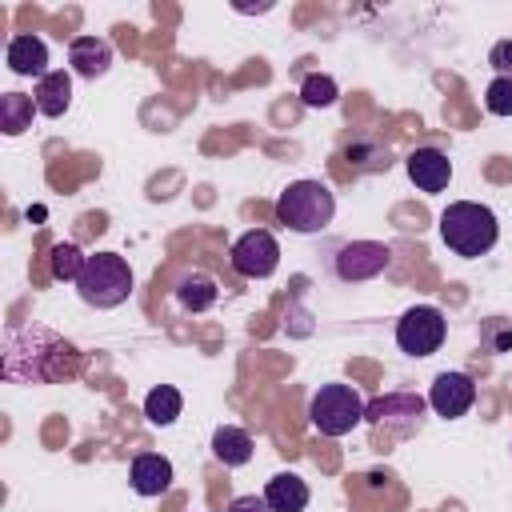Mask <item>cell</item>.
Wrapping results in <instances>:
<instances>
[{
    "label": "cell",
    "instance_id": "obj_1",
    "mask_svg": "<svg viewBox=\"0 0 512 512\" xmlns=\"http://www.w3.org/2000/svg\"><path fill=\"white\" fill-rule=\"evenodd\" d=\"M440 240L464 256V260H476L484 252L496 248L500 240V220L488 204H476V200H456L440 212Z\"/></svg>",
    "mask_w": 512,
    "mask_h": 512
},
{
    "label": "cell",
    "instance_id": "obj_2",
    "mask_svg": "<svg viewBox=\"0 0 512 512\" xmlns=\"http://www.w3.org/2000/svg\"><path fill=\"white\" fill-rule=\"evenodd\" d=\"M336 216V196L320 180H292L276 200V220L292 232H320Z\"/></svg>",
    "mask_w": 512,
    "mask_h": 512
},
{
    "label": "cell",
    "instance_id": "obj_3",
    "mask_svg": "<svg viewBox=\"0 0 512 512\" xmlns=\"http://www.w3.org/2000/svg\"><path fill=\"white\" fill-rule=\"evenodd\" d=\"M76 292L88 308H120L132 296V268L116 252H96L76 276Z\"/></svg>",
    "mask_w": 512,
    "mask_h": 512
},
{
    "label": "cell",
    "instance_id": "obj_4",
    "mask_svg": "<svg viewBox=\"0 0 512 512\" xmlns=\"http://www.w3.org/2000/svg\"><path fill=\"white\" fill-rule=\"evenodd\" d=\"M368 400L352 384H320L308 400V420L320 436H344L364 420Z\"/></svg>",
    "mask_w": 512,
    "mask_h": 512
},
{
    "label": "cell",
    "instance_id": "obj_5",
    "mask_svg": "<svg viewBox=\"0 0 512 512\" xmlns=\"http://www.w3.org/2000/svg\"><path fill=\"white\" fill-rule=\"evenodd\" d=\"M444 332H448V320L436 304H416L400 316L396 324V344L400 352L408 356H432L440 344H444Z\"/></svg>",
    "mask_w": 512,
    "mask_h": 512
},
{
    "label": "cell",
    "instance_id": "obj_6",
    "mask_svg": "<svg viewBox=\"0 0 512 512\" xmlns=\"http://www.w3.org/2000/svg\"><path fill=\"white\" fill-rule=\"evenodd\" d=\"M364 420L372 428H388L392 436H412L424 420V400L416 392H388V396L368 400Z\"/></svg>",
    "mask_w": 512,
    "mask_h": 512
},
{
    "label": "cell",
    "instance_id": "obj_7",
    "mask_svg": "<svg viewBox=\"0 0 512 512\" xmlns=\"http://www.w3.org/2000/svg\"><path fill=\"white\" fill-rule=\"evenodd\" d=\"M228 256H232V268H236L240 276L264 280V276H272L276 264H280V244H276V236H272L268 228H252V232H244V236L232 244Z\"/></svg>",
    "mask_w": 512,
    "mask_h": 512
},
{
    "label": "cell",
    "instance_id": "obj_8",
    "mask_svg": "<svg viewBox=\"0 0 512 512\" xmlns=\"http://www.w3.org/2000/svg\"><path fill=\"white\" fill-rule=\"evenodd\" d=\"M388 260H392L388 244H380V240H348V244H340L332 264H336V276L344 284H360V280L380 276L388 268Z\"/></svg>",
    "mask_w": 512,
    "mask_h": 512
},
{
    "label": "cell",
    "instance_id": "obj_9",
    "mask_svg": "<svg viewBox=\"0 0 512 512\" xmlns=\"http://www.w3.org/2000/svg\"><path fill=\"white\" fill-rule=\"evenodd\" d=\"M428 404L436 416L444 420H460L472 404H476V384L468 372H440L432 380V392H428Z\"/></svg>",
    "mask_w": 512,
    "mask_h": 512
},
{
    "label": "cell",
    "instance_id": "obj_10",
    "mask_svg": "<svg viewBox=\"0 0 512 512\" xmlns=\"http://www.w3.org/2000/svg\"><path fill=\"white\" fill-rule=\"evenodd\" d=\"M408 180L420 188V192H444L448 180H452V160L440 152V148H416L408 160Z\"/></svg>",
    "mask_w": 512,
    "mask_h": 512
},
{
    "label": "cell",
    "instance_id": "obj_11",
    "mask_svg": "<svg viewBox=\"0 0 512 512\" xmlns=\"http://www.w3.org/2000/svg\"><path fill=\"white\" fill-rule=\"evenodd\" d=\"M4 60H8V68H12L16 76H36V80L48 76V44H44L40 36H32V32L12 36Z\"/></svg>",
    "mask_w": 512,
    "mask_h": 512
},
{
    "label": "cell",
    "instance_id": "obj_12",
    "mask_svg": "<svg viewBox=\"0 0 512 512\" xmlns=\"http://www.w3.org/2000/svg\"><path fill=\"white\" fill-rule=\"evenodd\" d=\"M132 488L140 496H164L172 488V460L160 456V452H144L132 460V472H128Z\"/></svg>",
    "mask_w": 512,
    "mask_h": 512
},
{
    "label": "cell",
    "instance_id": "obj_13",
    "mask_svg": "<svg viewBox=\"0 0 512 512\" xmlns=\"http://www.w3.org/2000/svg\"><path fill=\"white\" fill-rule=\"evenodd\" d=\"M68 64H72L76 76L96 80V76L108 72V64H112V48H108V40H100V36H76V40L68 44Z\"/></svg>",
    "mask_w": 512,
    "mask_h": 512
},
{
    "label": "cell",
    "instance_id": "obj_14",
    "mask_svg": "<svg viewBox=\"0 0 512 512\" xmlns=\"http://www.w3.org/2000/svg\"><path fill=\"white\" fill-rule=\"evenodd\" d=\"M32 100H36V112H40V116H52V120L64 116L68 104H72V76H68L64 68H52L48 76L36 80Z\"/></svg>",
    "mask_w": 512,
    "mask_h": 512
},
{
    "label": "cell",
    "instance_id": "obj_15",
    "mask_svg": "<svg viewBox=\"0 0 512 512\" xmlns=\"http://www.w3.org/2000/svg\"><path fill=\"white\" fill-rule=\"evenodd\" d=\"M264 500L272 512H304L308 508V484L296 472H276L264 488Z\"/></svg>",
    "mask_w": 512,
    "mask_h": 512
},
{
    "label": "cell",
    "instance_id": "obj_16",
    "mask_svg": "<svg viewBox=\"0 0 512 512\" xmlns=\"http://www.w3.org/2000/svg\"><path fill=\"white\" fill-rule=\"evenodd\" d=\"M212 456L220 464H228V468H240V464L252 460V436L244 428H236V424H220L212 432Z\"/></svg>",
    "mask_w": 512,
    "mask_h": 512
},
{
    "label": "cell",
    "instance_id": "obj_17",
    "mask_svg": "<svg viewBox=\"0 0 512 512\" xmlns=\"http://www.w3.org/2000/svg\"><path fill=\"white\" fill-rule=\"evenodd\" d=\"M180 408H184V396H180L172 384H156V388L144 396V416H148V424H156V428L176 424Z\"/></svg>",
    "mask_w": 512,
    "mask_h": 512
},
{
    "label": "cell",
    "instance_id": "obj_18",
    "mask_svg": "<svg viewBox=\"0 0 512 512\" xmlns=\"http://www.w3.org/2000/svg\"><path fill=\"white\" fill-rule=\"evenodd\" d=\"M216 296H220V292H216V280L204 276V272H188V276L176 284V300H180V308H188V312L212 308Z\"/></svg>",
    "mask_w": 512,
    "mask_h": 512
},
{
    "label": "cell",
    "instance_id": "obj_19",
    "mask_svg": "<svg viewBox=\"0 0 512 512\" xmlns=\"http://www.w3.org/2000/svg\"><path fill=\"white\" fill-rule=\"evenodd\" d=\"M32 112H36V100L24 96V92H4L0 96V128L8 136H20L32 128Z\"/></svg>",
    "mask_w": 512,
    "mask_h": 512
},
{
    "label": "cell",
    "instance_id": "obj_20",
    "mask_svg": "<svg viewBox=\"0 0 512 512\" xmlns=\"http://www.w3.org/2000/svg\"><path fill=\"white\" fill-rule=\"evenodd\" d=\"M336 96H340V88H336V80L324 76V72H312V76H304V84H300V100H304L308 108H328V104H336Z\"/></svg>",
    "mask_w": 512,
    "mask_h": 512
},
{
    "label": "cell",
    "instance_id": "obj_21",
    "mask_svg": "<svg viewBox=\"0 0 512 512\" xmlns=\"http://www.w3.org/2000/svg\"><path fill=\"white\" fill-rule=\"evenodd\" d=\"M84 260H88V256H84L76 244H56V248H52V276H56V280H72V284H76V276H80Z\"/></svg>",
    "mask_w": 512,
    "mask_h": 512
},
{
    "label": "cell",
    "instance_id": "obj_22",
    "mask_svg": "<svg viewBox=\"0 0 512 512\" xmlns=\"http://www.w3.org/2000/svg\"><path fill=\"white\" fill-rule=\"evenodd\" d=\"M484 108L492 116H512V76H496L484 92Z\"/></svg>",
    "mask_w": 512,
    "mask_h": 512
},
{
    "label": "cell",
    "instance_id": "obj_23",
    "mask_svg": "<svg viewBox=\"0 0 512 512\" xmlns=\"http://www.w3.org/2000/svg\"><path fill=\"white\" fill-rule=\"evenodd\" d=\"M488 64H492L500 76H512V40H496L492 52H488Z\"/></svg>",
    "mask_w": 512,
    "mask_h": 512
},
{
    "label": "cell",
    "instance_id": "obj_24",
    "mask_svg": "<svg viewBox=\"0 0 512 512\" xmlns=\"http://www.w3.org/2000/svg\"><path fill=\"white\" fill-rule=\"evenodd\" d=\"M228 512H272V508H268V500H264V496H256V492H252V496H236V500L228 504Z\"/></svg>",
    "mask_w": 512,
    "mask_h": 512
}]
</instances>
